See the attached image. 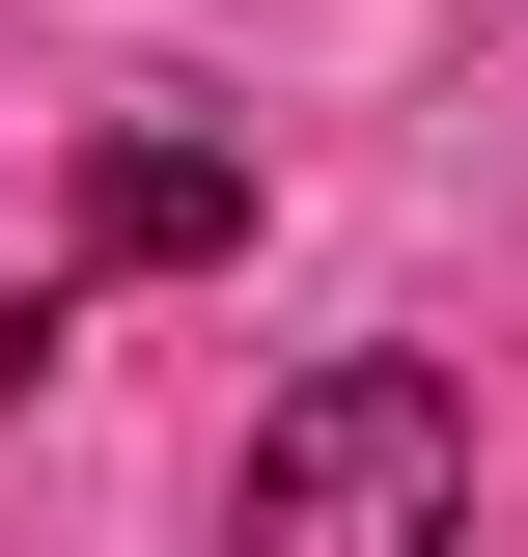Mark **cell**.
I'll list each match as a JSON object with an SVG mask.
<instances>
[{"mask_svg": "<svg viewBox=\"0 0 528 557\" xmlns=\"http://www.w3.org/2000/svg\"><path fill=\"white\" fill-rule=\"evenodd\" d=\"M223 502H251V530H445V502H473V391H445V362H306Z\"/></svg>", "mask_w": 528, "mask_h": 557, "instance_id": "cell-1", "label": "cell"}, {"mask_svg": "<svg viewBox=\"0 0 528 557\" xmlns=\"http://www.w3.org/2000/svg\"><path fill=\"white\" fill-rule=\"evenodd\" d=\"M84 251H112V278H196V251H251V139H196V112H112V139H84Z\"/></svg>", "mask_w": 528, "mask_h": 557, "instance_id": "cell-2", "label": "cell"}]
</instances>
